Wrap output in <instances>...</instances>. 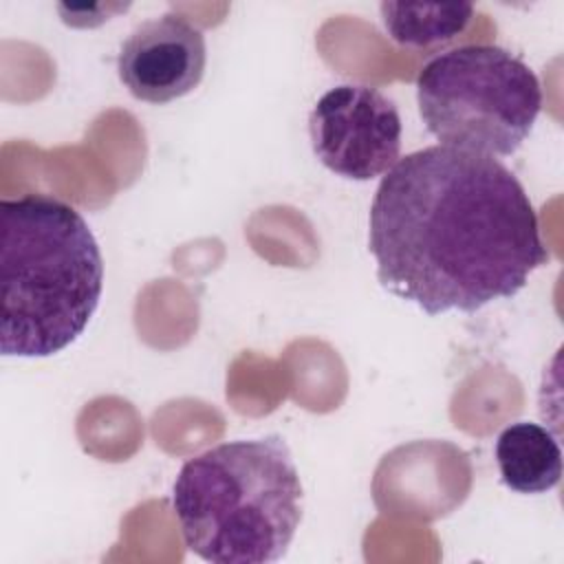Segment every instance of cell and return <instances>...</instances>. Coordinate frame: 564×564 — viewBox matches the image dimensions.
I'll return each instance as SVG.
<instances>
[{"instance_id":"cell-1","label":"cell","mask_w":564,"mask_h":564,"mask_svg":"<svg viewBox=\"0 0 564 564\" xmlns=\"http://www.w3.org/2000/svg\"><path fill=\"white\" fill-rule=\"evenodd\" d=\"M368 249L381 286L427 315L513 297L549 262L518 176L494 156L447 145L410 152L381 176Z\"/></svg>"},{"instance_id":"cell-2","label":"cell","mask_w":564,"mask_h":564,"mask_svg":"<svg viewBox=\"0 0 564 564\" xmlns=\"http://www.w3.org/2000/svg\"><path fill=\"white\" fill-rule=\"evenodd\" d=\"M0 350L51 357L95 315L104 260L95 234L68 203L24 194L0 203Z\"/></svg>"},{"instance_id":"cell-3","label":"cell","mask_w":564,"mask_h":564,"mask_svg":"<svg viewBox=\"0 0 564 564\" xmlns=\"http://www.w3.org/2000/svg\"><path fill=\"white\" fill-rule=\"evenodd\" d=\"M302 480L280 434L227 441L183 463L172 507L185 546L212 564H269L302 522Z\"/></svg>"},{"instance_id":"cell-4","label":"cell","mask_w":564,"mask_h":564,"mask_svg":"<svg viewBox=\"0 0 564 564\" xmlns=\"http://www.w3.org/2000/svg\"><path fill=\"white\" fill-rule=\"evenodd\" d=\"M421 119L447 148L513 154L542 108L535 73L494 44H465L432 57L416 77Z\"/></svg>"},{"instance_id":"cell-5","label":"cell","mask_w":564,"mask_h":564,"mask_svg":"<svg viewBox=\"0 0 564 564\" xmlns=\"http://www.w3.org/2000/svg\"><path fill=\"white\" fill-rule=\"evenodd\" d=\"M308 134L319 163L352 181L383 176L401 152L394 101L364 84H341L324 93L308 115Z\"/></svg>"},{"instance_id":"cell-6","label":"cell","mask_w":564,"mask_h":564,"mask_svg":"<svg viewBox=\"0 0 564 564\" xmlns=\"http://www.w3.org/2000/svg\"><path fill=\"white\" fill-rule=\"evenodd\" d=\"M205 64L203 31L176 13H163L128 35L119 48L117 73L134 99L167 104L200 84Z\"/></svg>"},{"instance_id":"cell-7","label":"cell","mask_w":564,"mask_h":564,"mask_svg":"<svg viewBox=\"0 0 564 564\" xmlns=\"http://www.w3.org/2000/svg\"><path fill=\"white\" fill-rule=\"evenodd\" d=\"M496 463L502 482L518 494H544L562 478V449L555 436L529 421L511 423L500 432Z\"/></svg>"},{"instance_id":"cell-8","label":"cell","mask_w":564,"mask_h":564,"mask_svg":"<svg viewBox=\"0 0 564 564\" xmlns=\"http://www.w3.org/2000/svg\"><path fill=\"white\" fill-rule=\"evenodd\" d=\"M386 33L405 48H432L456 40L474 18V4L381 2Z\"/></svg>"}]
</instances>
